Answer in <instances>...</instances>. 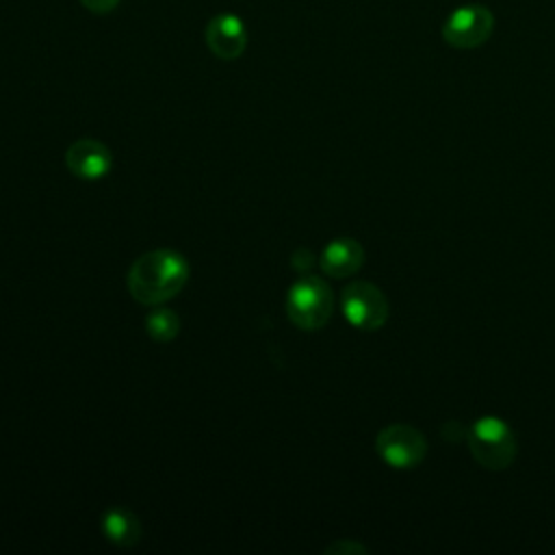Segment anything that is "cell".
<instances>
[{
	"instance_id": "13",
	"label": "cell",
	"mask_w": 555,
	"mask_h": 555,
	"mask_svg": "<svg viewBox=\"0 0 555 555\" xmlns=\"http://www.w3.org/2000/svg\"><path fill=\"white\" fill-rule=\"evenodd\" d=\"M325 553H338V555H345V553H366V548L358 542H347V540H340V542H334L325 548Z\"/></svg>"
},
{
	"instance_id": "8",
	"label": "cell",
	"mask_w": 555,
	"mask_h": 555,
	"mask_svg": "<svg viewBox=\"0 0 555 555\" xmlns=\"http://www.w3.org/2000/svg\"><path fill=\"white\" fill-rule=\"evenodd\" d=\"M67 169L82 180H100L113 167L111 150L95 139H78L65 152Z\"/></svg>"
},
{
	"instance_id": "10",
	"label": "cell",
	"mask_w": 555,
	"mask_h": 555,
	"mask_svg": "<svg viewBox=\"0 0 555 555\" xmlns=\"http://www.w3.org/2000/svg\"><path fill=\"white\" fill-rule=\"evenodd\" d=\"M102 533L111 544L128 548L141 540V522L132 509L115 505L102 516Z\"/></svg>"
},
{
	"instance_id": "14",
	"label": "cell",
	"mask_w": 555,
	"mask_h": 555,
	"mask_svg": "<svg viewBox=\"0 0 555 555\" xmlns=\"http://www.w3.org/2000/svg\"><path fill=\"white\" fill-rule=\"evenodd\" d=\"M314 264V258H312V254L308 251V249H297L295 251V256H293V267L297 269V271H306V269H310Z\"/></svg>"
},
{
	"instance_id": "12",
	"label": "cell",
	"mask_w": 555,
	"mask_h": 555,
	"mask_svg": "<svg viewBox=\"0 0 555 555\" xmlns=\"http://www.w3.org/2000/svg\"><path fill=\"white\" fill-rule=\"evenodd\" d=\"M82 7L91 13H98V15H104V13H111L113 9H117L119 0H80Z\"/></svg>"
},
{
	"instance_id": "1",
	"label": "cell",
	"mask_w": 555,
	"mask_h": 555,
	"mask_svg": "<svg viewBox=\"0 0 555 555\" xmlns=\"http://www.w3.org/2000/svg\"><path fill=\"white\" fill-rule=\"evenodd\" d=\"M189 280L184 256L173 249H152L139 256L126 278L130 295L145 306H158L176 297Z\"/></svg>"
},
{
	"instance_id": "2",
	"label": "cell",
	"mask_w": 555,
	"mask_h": 555,
	"mask_svg": "<svg viewBox=\"0 0 555 555\" xmlns=\"http://www.w3.org/2000/svg\"><path fill=\"white\" fill-rule=\"evenodd\" d=\"M334 310V295L325 280L317 275L299 278L286 293V314L299 330H321Z\"/></svg>"
},
{
	"instance_id": "9",
	"label": "cell",
	"mask_w": 555,
	"mask_h": 555,
	"mask_svg": "<svg viewBox=\"0 0 555 555\" xmlns=\"http://www.w3.org/2000/svg\"><path fill=\"white\" fill-rule=\"evenodd\" d=\"M362 262L364 249L356 238H334L319 256L321 271L330 278H349L362 267Z\"/></svg>"
},
{
	"instance_id": "11",
	"label": "cell",
	"mask_w": 555,
	"mask_h": 555,
	"mask_svg": "<svg viewBox=\"0 0 555 555\" xmlns=\"http://www.w3.org/2000/svg\"><path fill=\"white\" fill-rule=\"evenodd\" d=\"M145 332L156 343H169L180 332V319L169 308H154L145 317Z\"/></svg>"
},
{
	"instance_id": "6",
	"label": "cell",
	"mask_w": 555,
	"mask_h": 555,
	"mask_svg": "<svg viewBox=\"0 0 555 555\" xmlns=\"http://www.w3.org/2000/svg\"><path fill=\"white\" fill-rule=\"evenodd\" d=\"M377 455L392 468L405 470L423 462L427 453V442L423 434L410 425L397 423L384 427L375 438Z\"/></svg>"
},
{
	"instance_id": "4",
	"label": "cell",
	"mask_w": 555,
	"mask_h": 555,
	"mask_svg": "<svg viewBox=\"0 0 555 555\" xmlns=\"http://www.w3.org/2000/svg\"><path fill=\"white\" fill-rule=\"evenodd\" d=\"M340 308H343L345 319L362 332H375L388 319L386 295L375 284L364 282V280L349 282L343 288Z\"/></svg>"
},
{
	"instance_id": "5",
	"label": "cell",
	"mask_w": 555,
	"mask_h": 555,
	"mask_svg": "<svg viewBox=\"0 0 555 555\" xmlns=\"http://www.w3.org/2000/svg\"><path fill=\"white\" fill-rule=\"evenodd\" d=\"M494 30V15L483 4H462L453 9L442 24V39L457 50L483 46Z\"/></svg>"
},
{
	"instance_id": "3",
	"label": "cell",
	"mask_w": 555,
	"mask_h": 555,
	"mask_svg": "<svg viewBox=\"0 0 555 555\" xmlns=\"http://www.w3.org/2000/svg\"><path fill=\"white\" fill-rule=\"evenodd\" d=\"M468 449L483 468L503 470L516 457V438L507 423L496 416H483L468 431Z\"/></svg>"
},
{
	"instance_id": "7",
	"label": "cell",
	"mask_w": 555,
	"mask_h": 555,
	"mask_svg": "<svg viewBox=\"0 0 555 555\" xmlns=\"http://www.w3.org/2000/svg\"><path fill=\"white\" fill-rule=\"evenodd\" d=\"M206 43L221 61L238 59L247 48V28L234 13H219L206 26Z\"/></svg>"
}]
</instances>
